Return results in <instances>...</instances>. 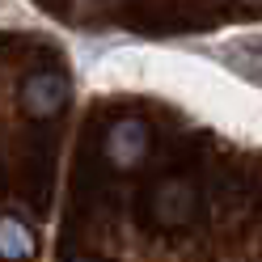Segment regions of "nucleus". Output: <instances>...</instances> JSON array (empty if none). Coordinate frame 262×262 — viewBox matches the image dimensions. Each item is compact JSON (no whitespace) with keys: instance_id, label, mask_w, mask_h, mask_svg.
Here are the masks:
<instances>
[{"instance_id":"2","label":"nucleus","mask_w":262,"mask_h":262,"mask_svg":"<svg viewBox=\"0 0 262 262\" xmlns=\"http://www.w3.org/2000/svg\"><path fill=\"white\" fill-rule=\"evenodd\" d=\"M152 211L161 224H190L194 211H199V199H194V190L186 182H165L152 199Z\"/></svg>"},{"instance_id":"3","label":"nucleus","mask_w":262,"mask_h":262,"mask_svg":"<svg viewBox=\"0 0 262 262\" xmlns=\"http://www.w3.org/2000/svg\"><path fill=\"white\" fill-rule=\"evenodd\" d=\"M34 245H38V237H34V224H30V220L13 216V211L0 216V258L21 262V258L34 254Z\"/></svg>"},{"instance_id":"1","label":"nucleus","mask_w":262,"mask_h":262,"mask_svg":"<svg viewBox=\"0 0 262 262\" xmlns=\"http://www.w3.org/2000/svg\"><path fill=\"white\" fill-rule=\"evenodd\" d=\"M21 102L30 114H55L63 102H68V80L59 72H34L21 89Z\"/></svg>"}]
</instances>
